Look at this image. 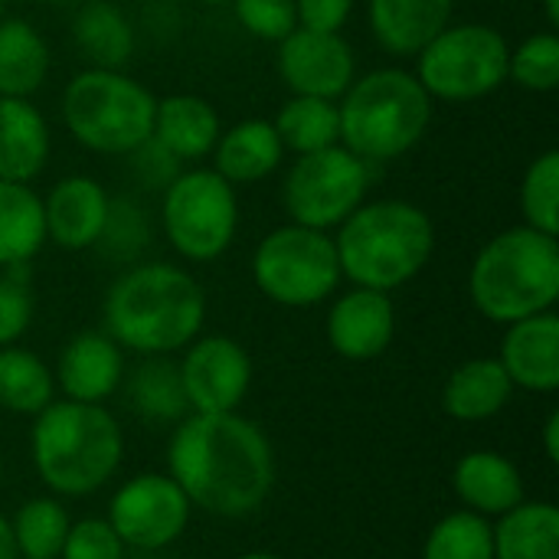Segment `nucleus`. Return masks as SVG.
Returning a JSON list of instances; mask_svg holds the SVG:
<instances>
[{
    "instance_id": "f257e3e1",
    "label": "nucleus",
    "mask_w": 559,
    "mask_h": 559,
    "mask_svg": "<svg viewBox=\"0 0 559 559\" xmlns=\"http://www.w3.org/2000/svg\"><path fill=\"white\" fill-rule=\"evenodd\" d=\"M167 475L193 508L242 521L275 488V452L269 436L239 413H190L167 442Z\"/></svg>"
},
{
    "instance_id": "f03ea898",
    "label": "nucleus",
    "mask_w": 559,
    "mask_h": 559,
    "mask_svg": "<svg viewBox=\"0 0 559 559\" xmlns=\"http://www.w3.org/2000/svg\"><path fill=\"white\" fill-rule=\"evenodd\" d=\"M105 334L141 357H167L193 344L206 321L197 278L167 262L128 269L105 295Z\"/></svg>"
},
{
    "instance_id": "7ed1b4c3",
    "label": "nucleus",
    "mask_w": 559,
    "mask_h": 559,
    "mask_svg": "<svg viewBox=\"0 0 559 559\" xmlns=\"http://www.w3.org/2000/svg\"><path fill=\"white\" fill-rule=\"evenodd\" d=\"M33 419V468L52 495H95L121 468L124 436L118 419L102 403L52 400Z\"/></svg>"
},
{
    "instance_id": "20e7f679",
    "label": "nucleus",
    "mask_w": 559,
    "mask_h": 559,
    "mask_svg": "<svg viewBox=\"0 0 559 559\" xmlns=\"http://www.w3.org/2000/svg\"><path fill=\"white\" fill-rule=\"evenodd\" d=\"M341 275L357 288L393 292L413 282L436 249L432 219L406 200L360 203L334 239Z\"/></svg>"
},
{
    "instance_id": "39448f33",
    "label": "nucleus",
    "mask_w": 559,
    "mask_h": 559,
    "mask_svg": "<svg viewBox=\"0 0 559 559\" xmlns=\"http://www.w3.org/2000/svg\"><path fill=\"white\" fill-rule=\"evenodd\" d=\"M472 305L495 324H514L554 311L559 298V246L531 226L495 236L468 272Z\"/></svg>"
},
{
    "instance_id": "423d86ee",
    "label": "nucleus",
    "mask_w": 559,
    "mask_h": 559,
    "mask_svg": "<svg viewBox=\"0 0 559 559\" xmlns=\"http://www.w3.org/2000/svg\"><path fill=\"white\" fill-rule=\"evenodd\" d=\"M341 98V141L367 164L406 154L432 121V95L403 69H377Z\"/></svg>"
},
{
    "instance_id": "0eeeda50",
    "label": "nucleus",
    "mask_w": 559,
    "mask_h": 559,
    "mask_svg": "<svg viewBox=\"0 0 559 559\" xmlns=\"http://www.w3.org/2000/svg\"><path fill=\"white\" fill-rule=\"evenodd\" d=\"M157 98L115 69L79 72L62 95V118L72 138L98 154H131L151 138Z\"/></svg>"
},
{
    "instance_id": "6e6552de",
    "label": "nucleus",
    "mask_w": 559,
    "mask_h": 559,
    "mask_svg": "<svg viewBox=\"0 0 559 559\" xmlns=\"http://www.w3.org/2000/svg\"><path fill=\"white\" fill-rule=\"evenodd\" d=\"M252 278L265 298L285 308H311L341 285L334 239L308 226H282L269 233L252 255Z\"/></svg>"
},
{
    "instance_id": "1a4fd4ad",
    "label": "nucleus",
    "mask_w": 559,
    "mask_h": 559,
    "mask_svg": "<svg viewBox=\"0 0 559 559\" xmlns=\"http://www.w3.org/2000/svg\"><path fill=\"white\" fill-rule=\"evenodd\" d=\"M508 39L495 26L449 23L419 52L416 79L432 98L472 102L495 92L508 79Z\"/></svg>"
},
{
    "instance_id": "9d476101",
    "label": "nucleus",
    "mask_w": 559,
    "mask_h": 559,
    "mask_svg": "<svg viewBox=\"0 0 559 559\" xmlns=\"http://www.w3.org/2000/svg\"><path fill=\"white\" fill-rule=\"evenodd\" d=\"M239 223L233 183L216 170H187L167 183L164 229L170 246L190 262L219 259Z\"/></svg>"
},
{
    "instance_id": "9b49d317",
    "label": "nucleus",
    "mask_w": 559,
    "mask_h": 559,
    "mask_svg": "<svg viewBox=\"0 0 559 559\" xmlns=\"http://www.w3.org/2000/svg\"><path fill=\"white\" fill-rule=\"evenodd\" d=\"M367 180V160L350 154L344 144H331L311 154H298L285 177L282 200L292 223L328 233L364 203Z\"/></svg>"
},
{
    "instance_id": "f8f14e48",
    "label": "nucleus",
    "mask_w": 559,
    "mask_h": 559,
    "mask_svg": "<svg viewBox=\"0 0 559 559\" xmlns=\"http://www.w3.org/2000/svg\"><path fill=\"white\" fill-rule=\"evenodd\" d=\"M190 514V498L170 475L160 472L128 478L108 504V524L128 550L174 547L183 537Z\"/></svg>"
},
{
    "instance_id": "ddd939ff",
    "label": "nucleus",
    "mask_w": 559,
    "mask_h": 559,
    "mask_svg": "<svg viewBox=\"0 0 559 559\" xmlns=\"http://www.w3.org/2000/svg\"><path fill=\"white\" fill-rule=\"evenodd\" d=\"M180 383L190 413H236L252 386V360L233 337L213 334L183 347Z\"/></svg>"
},
{
    "instance_id": "4468645a",
    "label": "nucleus",
    "mask_w": 559,
    "mask_h": 559,
    "mask_svg": "<svg viewBox=\"0 0 559 559\" xmlns=\"http://www.w3.org/2000/svg\"><path fill=\"white\" fill-rule=\"evenodd\" d=\"M354 49L341 33L295 26L278 49V72L295 95L341 98L354 82Z\"/></svg>"
},
{
    "instance_id": "2eb2a0df",
    "label": "nucleus",
    "mask_w": 559,
    "mask_h": 559,
    "mask_svg": "<svg viewBox=\"0 0 559 559\" xmlns=\"http://www.w3.org/2000/svg\"><path fill=\"white\" fill-rule=\"evenodd\" d=\"M396 334V308L386 292L350 288L328 314V341L344 360H377Z\"/></svg>"
},
{
    "instance_id": "dca6fc26",
    "label": "nucleus",
    "mask_w": 559,
    "mask_h": 559,
    "mask_svg": "<svg viewBox=\"0 0 559 559\" xmlns=\"http://www.w3.org/2000/svg\"><path fill=\"white\" fill-rule=\"evenodd\" d=\"M52 380L72 403H105L124 380V354L105 331H82L62 347Z\"/></svg>"
},
{
    "instance_id": "f3484780",
    "label": "nucleus",
    "mask_w": 559,
    "mask_h": 559,
    "mask_svg": "<svg viewBox=\"0 0 559 559\" xmlns=\"http://www.w3.org/2000/svg\"><path fill=\"white\" fill-rule=\"evenodd\" d=\"M501 367L514 386L527 393L559 390V318L554 311L508 324L501 341Z\"/></svg>"
},
{
    "instance_id": "a211bd4d",
    "label": "nucleus",
    "mask_w": 559,
    "mask_h": 559,
    "mask_svg": "<svg viewBox=\"0 0 559 559\" xmlns=\"http://www.w3.org/2000/svg\"><path fill=\"white\" fill-rule=\"evenodd\" d=\"M108 193L92 177H66L43 200L46 239L62 249L95 246L108 219Z\"/></svg>"
},
{
    "instance_id": "6ab92c4d",
    "label": "nucleus",
    "mask_w": 559,
    "mask_h": 559,
    "mask_svg": "<svg viewBox=\"0 0 559 559\" xmlns=\"http://www.w3.org/2000/svg\"><path fill=\"white\" fill-rule=\"evenodd\" d=\"M452 491L459 495L465 511L491 521L524 501V475L508 455L475 449L459 459L452 472Z\"/></svg>"
},
{
    "instance_id": "aec40b11",
    "label": "nucleus",
    "mask_w": 559,
    "mask_h": 559,
    "mask_svg": "<svg viewBox=\"0 0 559 559\" xmlns=\"http://www.w3.org/2000/svg\"><path fill=\"white\" fill-rule=\"evenodd\" d=\"M452 23V0H370V29L393 56H419Z\"/></svg>"
},
{
    "instance_id": "412c9836",
    "label": "nucleus",
    "mask_w": 559,
    "mask_h": 559,
    "mask_svg": "<svg viewBox=\"0 0 559 559\" xmlns=\"http://www.w3.org/2000/svg\"><path fill=\"white\" fill-rule=\"evenodd\" d=\"M151 138L177 160L210 157L219 141V115L200 95H167L154 105Z\"/></svg>"
},
{
    "instance_id": "4be33fe9",
    "label": "nucleus",
    "mask_w": 559,
    "mask_h": 559,
    "mask_svg": "<svg viewBox=\"0 0 559 559\" xmlns=\"http://www.w3.org/2000/svg\"><path fill=\"white\" fill-rule=\"evenodd\" d=\"M49 157L46 118L26 98L0 95V180L29 183Z\"/></svg>"
},
{
    "instance_id": "5701e85b",
    "label": "nucleus",
    "mask_w": 559,
    "mask_h": 559,
    "mask_svg": "<svg viewBox=\"0 0 559 559\" xmlns=\"http://www.w3.org/2000/svg\"><path fill=\"white\" fill-rule=\"evenodd\" d=\"M514 383L498 357H478L462 364L442 386V409L459 423L495 419L511 403Z\"/></svg>"
},
{
    "instance_id": "b1692460",
    "label": "nucleus",
    "mask_w": 559,
    "mask_h": 559,
    "mask_svg": "<svg viewBox=\"0 0 559 559\" xmlns=\"http://www.w3.org/2000/svg\"><path fill=\"white\" fill-rule=\"evenodd\" d=\"M282 154L285 147L278 141L275 124L262 118H249L229 128L226 134H219L213 147V160H216L213 170L229 183H259L282 164Z\"/></svg>"
},
{
    "instance_id": "393cba45",
    "label": "nucleus",
    "mask_w": 559,
    "mask_h": 559,
    "mask_svg": "<svg viewBox=\"0 0 559 559\" xmlns=\"http://www.w3.org/2000/svg\"><path fill=\"white\" fill-rule=\"evenodd\" d=\"M495 521V559H559L557 504L521 501Z\"/></svg>"
},
{
    "instance_id": "a878e982",
    "label": "nucleus",
    "mask_w": 559,
    "mask_h": 559,
    "mask_svg": "<svg viewBox=\"0 0 559 559\" xmlns=\"http://www.w3.org/2000/svg\"><path fill=\"white\" fill-rule=\"evenodd\" d=\"M121 383L128 406L154 426L180 423L183 416H190L180 367L167 357H144V364H138Z\"/></svg>"
},
{
    "instance_id": "bb28decb",
    "label": "nucleus",
    "mask_w": 559,
    "mask_h": 559,
    "mask_svg": "<svg viewBox=\"0 0 559 559\" xmlns=\"http://www.w3.org/2000/svg\"><path fill=\"white\" fill-rule=\"evenodd\" d=\"M46 242L43 200L29 183L0 180V269L29 265Z\"/></svg>"
},
{
    "instance_id": "cd10ccee",
    "label": "nucleus",
    "mask_w": 559,
    "mask_h": 559,
    "mask_svg": "<svg viewBox=\"0 0 559 559\" xmlns=\"http://www.w3.org/2000/svg\"><path fill=\"white\" fill-rule=\"evenodd\" d=\"M72 36H75V46L82 49V56L95 62V69L121 72V66L134 52V29H131L128 16L108 0L82 3L72 20Z\"/></svg>"
},
{
    "instance_id": "c85d7f7f",
    "label": "nucleus",
    "mask_w": 559,
    "mask_h": 559,
    "mask_svg": "<svg viewBox=\"0 0 559 559\" xmlns=\"http://www.w3.org/2000/svg\"><path fill=\"white\" fill-rule=\"evenodd\" d=\"M49 72V49L26 20H0V95L29 98Z\"/></svg>"
},
{
    "instance_id": "c756f323",
    "label": "nucleus",
    "mask_w": 559,
    "mask_h": 559,
    "mask_svg": "<svg viewBox=\"0 0 559 559\" xmlns=\"http://www.w3.org/2000/svg\"><path fill=\"white\" fill-rule=\"evenodd\" d=\"M56 396V380L49 367L16 344L0 347V409L16 416L43 413Z\"/></svg>"
},
{
    "instance_id": "7c9ffc66",
    "label": "nucleus",
    "mask_w": 559,
    "mask_h": 559,
    "mask_svg": "<svg viewBox=\"0 0 559 559\" xmlns=\"http://www.w3.org/2000/svg\"><path fill=\"white\" fill-rule=\"evenodd\" d=\"M275 131L282 147L295 154H311L341 141V111L328 98L295 95L282 105L275 118Z\"/></svg>"
},
{
    "instance_id": "2f4dec72",
    "label": "nucleus",
    "mask_w": 559,
    "mask_h": 559,
    "mask_svg": "<svg viewBox=\"0 0 559 559\" xmlns=\"http://www.w3.org/2000/svg\"><path fill=\"white\" fill-rule=\"evenodd\" d=\"M69 514L56 498H29L16 508L10 531L20 559H59L69 534Z\"/></svg>"
},
{
    "instance_id": "473e14b6",
    "label": "nucleus",
    "mask_w": 559,
    "mask_h": 559,
    "mask_svg": "<svg viewBox=\"0 0 559 559\" xmlns=\"http://www.w3.org/2000/svg\"><path fill=\"white\" fill-rule=\"evenodd\" d=\"M423 559H495L491 521L472 511L445 514L426 537Z\"/></svg>"
},
{
    "instance_id": "72a5a7b5",
    "label": "nucleus",
    "mask_w": 559,
    "mask_h": 559,
    "mask_svg": "<svg viewBox=\"0 0 559 559\" xmlns=\"http://www.w3.org/2000/svg\"><path fill=\"white\" fill-rule=\"evenodd\" d=\"M521 210L531 229L547 236L559 233V151L540 154L521 183Z\"/></svg>"
},
{
    "instance_id": "f704fd0d",
    "label": "nucleus",
    "mask_w": 559,
    "mask_h": 559,
    "mask_svg": "<svg viewBox=\"0 0 559 559\" xmlns=\"http://www.w3.org/2000/svg\"><path fill=\"white\" fill-rule=\"evenodd\" d=\"M508 75L531 92H550L559 85V36L537 33L508 56Z\"/></svg>"
},
{
    "instance_id": "c9c22d12",
    "label": "nucleus",
    "mask_w": 559,
    "mask_h": 559,
    "mask_svg": "<svg viewBox=\"0 0 559 559\" xmlns=\"http://www.w3.org/2000/svg\"><path fill=\"white\" fill-rule=\"evenodd\" d=\"M33 321L29 265H10L0 275V347L16 344Z\"/></svg>"
},
{
    "instance_id": "e433bc0d",
    "label": "nucleus",
    "mask_w": 559,
    "mask_h": 559,
    "mask_svg": "<svg viewBox=\"0 0 559 559\" xmlns=\"http://www.w3.org/2000/svg\"><path fill=\"white\" fill-rule=\"evenodd\" d=\"M128 547L108 524V518H85L69 524L59 559H121Z\"/></svg>"
},
{
    "instance_id": "4c0bfd02",
    "label": "nucleus",
    "mask_w": 559,
    "mask_h": 559,
    "mask_svg": "<svg viewBox=\"0 0 559 559\" xmlns=\"http://www.w3.org/2000/svg\"><path fill=\"white\" fill-rule=\"evenodd\" d=\"M233 10L252 36L269 43H282L298 26L295 0H233Z\"/></svg>"
},
{
    "instance_id": "58836bf2",
    "label": "nucleus",
    "mask_w": 559,
    "mask_h": 559,
    "mask_svg": "<svg viewBox=\"0 0 559 559\" xmlns=\"http://www.w3.org/2000/svg\"><path fill=\"white\" fill-rule=\"evenodd\" d=\"M98 242L115 255H134L141 246H147L144 216L131 206V200L108 203V219H105V229H102Z\"/></svg>"
},
{
    "instance_id": "ea45409f",
    "label": "nucleus",
    "mask_w": 559,
    "mask_h": 559,
    "mask_svg": "<svg viewBox=\"0 0 559 559\" xmlns=\"http://www.w3.org/2000/svg\"><path fill=\"white\" fill-rule=\"evenodd\" d=\"M177 157L164 147V144H157L154 138H147V141H141L134 151H131V167H134V174L147 183V187H167L180 170H177Z\"/></svg>"
},
{
    "instance_id": "a19ab883",
    "label": "nucleus",
    "mask_w": 559,
    "mask_h": 559,
    "mask_svg": "<svg viewBox=\"0 0 559 559\" xmlns=\"http://www.w3.org/2000/svg\"><path fill=\"white\" fill-rule=\"evenodd\" d=\"M354 10V0H295L298 23L318 33H341Z\"/></svg>"
},
{
    "instance_id": "79ce46f5",
    "label": "nucleus",
    "mask_w": 559,
    "mask_h": 559,
    "mask_svg": "<svg viewBox=\"0 0 559 559\" xmlns=\"http://www.w3.org/2000/svg\"><path fill=\"white\" fill-rule=\"evenodd\" d=\"M544 449H547V459L557 465L559 462V413L547 416V426H544Z\"/></svg>"
},
{
    "instance_id": "37998d69",
    "label": "nucleus",
    "mask_w": 559,
    "mask_h": 559,
    "mask_svg": "<svg viewBox=\"0 0 559 559\" xmlns=\"http://www.w3.org/2000/svg\"><path fill=\"white\" fill-rule=\"evenodd\" d=\"M0 559H20L16 554V544H13V531H10V521L0 514Z\"/></svg>"
},
{
    "instance_id": "c03bdc74",
    "label": "nucleus",
    "mask_w": 559,
    "mask_h": 559,
    "mask_svg": "<svg viewBox=\"0 0 559 559\" xmlns=\"http://www.w3.org/2000/svg\"><path fill=\"white\" fill-rule=\"evenodd\" d=\"M121 559H170L164 550H128Z\"/></svg>"
},
{
    "instance_id": "a18cd8bd",
    "label": "nucleus",
    "mask_w": 559,
    "mask_h": 559,
    "mask_svg": "<svg viewBox=\"0 0 559 559\" xmlns=\"http://www.w3.org/2000/svg\"><path fill=\"white\" fill-rule=\"evenodd\" d=\"M547 20L559 26V0H547Z\"/></svg>"
},
{
    "instance_id": "49530a36",
    "label": "nucleus",
    "mask_w": 559,
    "mask_h": 559,
    "mask_svg": "<svg viewBox=\"0 0 559 559\" xmlns=\"http://www.w3.org/2000/svg\"><path fill=\"white\" fill-rule=\"evenodd\" d=\"M236 559H282V557H275V554H265V550H255V554H242V557H236Z\"/></svg>"
},
{
    "instance_id": "de8ad7c7",
    "label": "nucleus",
    "mask_w": 559,
    "mask_h": 559,
    "mask_svg": "<svg viewBox=\"0 0 559 559\" xmlns=\"http://www.w3.org/2000/svg\"><path fill=\"white\" fill-rule=\"evenodd\" d=\"M206 7H219V3H233V0H203Z\"/></svg>"
},
{
    "instance_id": "09e8293b",
    "label": "nucleus",
    "mask_w": 559,
    "mask_h": 559,
    "mask_svg": "<svg viewBox=\"0 0 559 559\" xmlns=\"http://www.w3.org/2000/svg\"><path fill=\"white\" fill-rule=\"evenodd\" d=\"M7 3V0H3ZM10 3H29V0H10Z\"/></svg>"
},
{
    "instance_id": "8fccbe9b",
    "label": "nucleus",
    "mask_w": 559,
    "mask_h": 559,
    "mask_svg": "<svg viewBox=\"0 0 559 559\" xmlns=\"http://www.w3.org/2000/svg\"><path fill=\"white\" fill-rule=\"evenodd\" d=\"M0 20H3V0H0Z\"/></svg>"
},
{
    "instance_id": "3c124183",
    "label": "nucleus",
    "mask_w": 559,
    "mask_h": 559,
    "mask_svg": "<svg viewBox=\"0 0 559 559\" xmlns=\"http://www.w3.org/2000/svg\"><path fill=\"white\" fill-rule=\"evenodd\" d=\"M0 475H3V462H0Z\"/></svg>"
},
{
    "instance_id": "603ef678",
    "label": "nucleus",
    "mask_w": 559,
    "mask_h": 559,
    "mask_svg": "<svg viewBox=\"0 0 559 559\" xmlns=\"http://www.w3.org/2000/svg\"><path fill=\"white\" fill-rule=\"evenodd\" d=\"M108 3H115V0H108Z\"/></svg>"
}]
</instances>
